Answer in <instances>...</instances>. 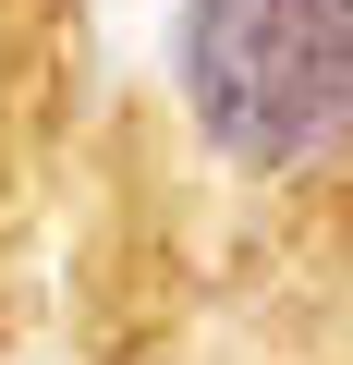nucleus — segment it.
Returning a JSON list of instances; mask_svg holds the SVG:
<instances>
[{"instance_id": "f257e3e1", "label": "nucleus", "mask_w": 353, "mask_h": 365, "mask_svg": "<svg viewBox=\"0 0 353 365\" xmlns=\"http://www.w3.org/2000/svg\"><path fill=\"white\" fill-rule=\"evenodd\" d=\"M170 73L195 134L244 170L353 158V0H183Z\"/></svg>"}]
</instances>
